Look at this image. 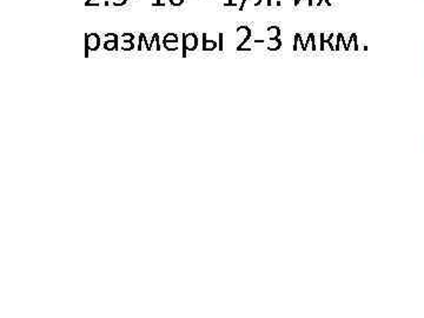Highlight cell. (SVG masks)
Wrapping results in <instances>:
<instances>
[{
  "label": "cell",
  "mask_w": 424,
  "mask_h": 318,
  "mask_svg": "<svg viewBox=\"0 0 424 318\" xmlns=\"http://www.w3.org/2000/svg\"><path fill=\"white\" fill-rule=\"evenodd\" d=\"M198 48V37L194 33L183 34V57H186V52H192Z\"/></svg>",
  "instance_id": "1"
},
{
  "label": "cell",
  "mask_w": 424,
  "mask_h": 318,
  "mask_svg": "<svg viewBox=\"0 0 424 318\" xmlns=\"http://www.w3.org/2000/svg\"><path fill=\"white\" fill-rule=\"evenodd\" d=\"M100 48V37L97 33L85 34V57H88V51H97Z\"/></svg>",
  "instance_id": "2"
},
{
  "label": "cell",
  "mask_w": 424,
  "mask_h": 318,
  "mask_svg": "<svg viewBox=\"0 0 424 318\" xmlns=\"http://www.w3.org/2000/svg\"><path fill=\"white\" fill-rule=\"evenodd\" d=\"M145 48L147 51H151V45L147 42V38L145 36V33H141L139 34V45H138V50L139 51H142V50Z\"/></svg>",
  "instance_id": "3"
},
{
  "label": "cell",
  "mask_w": 424,
  "mask_h": 318,
  "mask_svg": "<svg viewBox=\"0 0 424 318\" xmlns=\"http://www.w3.org/2000/svg\"><path fill=\"white\" fill-rule=\"evenodd\" d=\"M217 48V42L215 40L206 39V34H203V50L204 51H212Z\"/></svg>",
  "instance_id": "4"
},
{
  "label": "cell",
  "mask_w": 424,
  "mask_h": 318,
  "mask_svg": "<svg viewBox=\"0 0 424 318\" xmlns=\"http://www.w3.org/2000/svg\"><path fill=\"white\" fill-rule=\"evenodd\" d=\"M104 49L106 51H117L118 50V39L106 40L104 42Z\"/></svg>",
  "instance_id": "5"
},
{
  "label": "cell",
  "mask_w": 424,
  "mask_h": 318,
  "mask_svg": "<svg viewBox=\"0 0 424 318\" xmlns=\"http://www.w3.org/2000/svg\"><path fill=\"white\" fill-rule=\"evenodd\" d=\"M163 48H165L167 51H177V50H178V42L163 41Z\"/></svg>",
  "instance_id": "6"
},
{
  "label": "cell",
  "mask_w": 424,
  "mask_h": 318,
  "mask_svg": "<svg viewBox=\"0 0 424 318\" xmlns=\"http://www.w3.org/2000/svg\"><path fill=\"white\" fill-rule=\"evenodd\" d=\"M180 40V38L176 33H167L165 34V37L163 38V41H169V42H178Z\"/></svg>",
  "instance_id": "7"
},
{
  "label": "cell",
  "mask_w": 424,
  "mask_h": 318,
  "mask_svg": "<svg viewBox=\"0 0 424 318\" xmlns=\"http://www.w3.org/2000/svg\"><path fill=\"white\" fill-rule=\"evenodd\" d=\"M159 39H161V38H159L158 33H154L152 36V38H151V42H150L151 48H152L153 42H155V50H157V51H161V49H162L161 48V41H159Z\"/></svg>",
  "instance_id": "8"
},
{
  "label": "cell",
  "mask_w": 424,
  "mask_h": 318,
  "mask_svg": "<svg viewBox=\"0 0 424 318\" xmlns=\"http://www.w3.org/2000/svg\"><path fill=\"white\" fill-rule=\"evenodd\" d=\"M135 49L133 41H123L122 42V50L123 51H132Z\"/></svg>",
  "instance_id": "9"
},
{
  "label": "cell",
  "mask_w": 424,
  "mask_h": 318,
  "mask_svg": "<svg viewBox=\"0 0 424 318\" xmlns=\"http://www.w3.org/2000/svg\"><path fill=\"white\" fill-rule=\"evenodd\" d=\"M122 39L123 41H133L135 36L133 33H124L122 36Z\"/></svg>",
  "instance_id": "10"
},
{
  "label": "cell",
  "mask_w": 424,
  "mask_h": 318,
  "mask_svg": "<svg viewBox=\"0 0 424 318\" xmlns=\"http://www.w3.org/2000/svg\"><path fill=\"white\" fill-rule=\"evenodd\" d=\"M126 3H127V0H112V4H114V6L116 7L124 6Z\"/></svg>",
  "instance_id": "11"
},
{
  "label": "cell",
  "mask_w": 424,
  "mask_h": 318,
  "mask_svg": "<svg viewBox=\"0 0 424 318\" xmlns=\"http://www.w3.org/2000/svg\"><path fill=\"white\" fill-rule=\"evenodd\" d=\"M170 4L174 7H180L184 4V0H169Z\"/></svg>",
  "instance_id": "12"
},
{
  "label": "cell",
  "mask_w": 424,
  "mask_h": 318,
  "mask_svg": "<svg viewBox=\"0 0 424 318\" xmlns=\"http://www.w3.org/2000/svg\"><path fill=\"white\" fill-rule=\"evenodd\" d=\"M152 5L154 6V7H157V6H164V4H163L161 0H154V2L152 3Z\"/></svg>",
  "instance_id": "13"
},
{
  "label": "cell",
  "mask_w": 424,
  "mask_h": 318,
  "mask_svg": "<svg viewBox=\"0 0 424 318\" xmlns=\"http://www.w3.org/2000/svg\"><path fill=\"white\" fill-rule=\"evenodd\" d=\"M219 50H223V33H219Z\"/></svg>",
  "instance_id": "14"
},
{
  "label": "cell",
  "mask_w": 424,
  "mask_h": 318,
  "mask_svg": "<svg viewBox=\"0 0 424 318\" xmlns=\"http://www.w3.org/2000/svg\"><path fill=\"white\" fill-rule=\"evenodd\" d=\"M245 3H247V0H242V5H240V7H239V11H243Z\"/></svg>",
  "instance_id": "15"
},
{
  "label": "cell",
  "mask_w": 424,
  "mask_h": 318,
  "mask_svg": "<svg viewBox=\"0 0 424 318\" xmlns=\"http://www.w3.org/2000/svg\"><path fill=\"white\" fill-rule=\"evenodd\" d=\"M92 3V0H85V6H88Z\"/></svg>",
  "instance_id": "16"
}]
</instances>
